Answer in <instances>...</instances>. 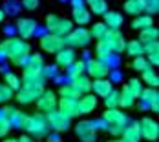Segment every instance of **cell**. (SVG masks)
I'll return each mask as SVG.
<instances>
[{"instance_id": "obj_1", "label": "cell", "mask_w": 159, "mask_h": 142, "mask_svg": "<svg viewBox=\"0 0 159 142\" xmlns=\"http://www.w3.org/2000/svg\"><path fill=\"white\" fill-rule=\"evenodd\" d=\"M0 51H4L7 55V58L15 64V66H20L22 67L26 64V60L30 58V55H31V46L26 40L13 37V38H6L0 44Z\"/></svg>"}, {"instance_id": "obj_2", "label": "cell", "mask_w": 159, "mask_h": 142, "mask_svg": "<svg viewBox=\"0 0 159 142\" xmlns=\"http://www.w3.org/2000/svg\"><path fill=\"white\" fill-rule=\"evenodd\" d=\"M22 67H24V75H22L24 82H31V84H44L46 82L44 75H42V71H44V58H42V55L31 53L30 58L26 60V64Z\"/></svg>"}, {"instance_id": "obj_3", "label": "cell", "mask_w": 159, "mask_h": 142, "mask_svg": "<svg viewBox=\"0 0 159 142\" xmlns=\"http://www.w3.org/2000/svg\"><path fill=\"white\" fill-rule=\"evenodd\" d=\"M102 120L106 122V131L113 135V137H121L123 129L128 124V117L125 115V111H119V108H111L102 113Z\"/></svg>"}, {"instance_id": "obj_4", "label": "cell", "mask_w": 159, "mask_h": 142, "mask_svg": "<svg viewBox=\"0 0 159 142\" xmlns=\"http://www.w3.org/2000/svg\"><path fill=\"white\" fill-rule=\"evenodd\" d=\"M22 129H26L33 137H48V122H46V115L42 113H33V115H26Z\"/></svg>"}, {"instance_id": "obj_5", "label": "cell", "mask_w": 159, "mask_h": 142, "mask_svg": "<svg viewBox=\"0 0 159 142\" xmlns=\"http://www.w3.org/2000/svg\"><path fill=\"white\" fill-rule=\"evenodd\" d=\"M46 29L51 35H57V37L64 38L73 29V22L68 18H61L59 15H48L46 16Z\"/></svg>"}, {"instance_id": "obj_6", "label": "cell", "mask_w": 159, "mask_h": 142, "mask_svg": "<svg viewBox=\"0 0 159 142\" xmlns=\"http://www.w3.org/2000/svg\"><path fill=\"white\" fill-rule=\"evenodd\" d=\"M44 91V84H31V82H22L20 89L16 91V100L20 104H31L37 102L39 97Z\"/></svg>"}, {"instance_id": "obj_7", "label": "cell", "mask_w": 159, "mask_h": 142, "mask_svg": "<svg viewBox=\"0 0 159 142\" xmlns=\"http://www.w3.org/2000/svg\"><path fill=\"white\" fill-rule=\"evenodd\" d=\"M90 42H92V37H90V31L86 28H75V29H71L64 37V46L71 47V49H75V47H86Z\"/></svg>"}, {"instance_id": "obj_8", "label": "cell", "mask_w": 159, "mask_h": 142, "mask_svg": "<svg viewBox=\"0 0 159 142\" xmlns=\"http://www.w3.org/2000/svg\"><path fill=\"white\" fill-rule=\"evenodd\" d=\"M102 42L110 47V51L115 53V55L123 53L125 47H126V40H125L123 33L119 31V29H108V31L104 33V37H102Z\"/></svg>"}, {"instance_id": "obj_9", "label": "cell", "mask_w": 159, "mask_h": 142, "mask_svg": "<svg viewBox=\"0 0 159 142\" xmlns=\"http://www.w3.org/2000/svg\"><path fill=\"white\" fill-rule=\"evenodd\" d=\"M46 122H48V127H51L55 133H64L71 126V118H68L66 115H62L61 111H57V110L46 115Z\"/></svg>"}, {"instance_id": "obj_10", "label": "cell", "mask_w": 159, "mask_h": 142, "mask_svg": "<svg viewBox=\"0 0 159 142\" xmlns=\"http://www.w3.org/2000/svg\"><path fill=\"white\" fill-rule=\"evenodd\" d=\"M139 131H141V139L148 142H156L159 139V126L157 122L150 117H144L139 122Z\"/></svg>"}, {"instance_id": "obj_11", "label": "cell", "mask_w": 159, "mask_h": 142, "mask_svg": "<svg viewBox=\"0 0 159 142\" xmlns=\"http://www.w3.org/2000/svg\"><path fill=\"white\" fill-rule=\"evenodd\" d=\"M75 135L80 142H95L97 140V129L92 120H80L75 126Z\"/></svg>"}, {"instance_id": "obj_12", "label": "cell", "mask_w": 159, "mask_h": 142, "mask_svg": "<svg viewBox=\"0 0 159 142\" xmlns=\"http://www.w3.org/2000/svg\"><path fill=\"white\" fill-rule=\"evenodd\" d=\"M86 62V75L88 77H92V79H108V73H110V69H108V66L104 62H101V60H97V58H90V60H84Z\"/></svg>"}, {"instance_id": "obj_13", "label": "cell", "mask_w": 159, "mask_h": 142, "mask_svg": "<svg viewBox=\"0 0 159 142\" xmlns=\"http://www.w3.org/2000/svg\"><path fill=\"white\" fill-rule=\"evenodd\" d=\"M40 49L46 51V53H59L64 47V38L57 37V35H51V33H44L40 37Z\"/></svg>"}, {"instance_id": "obj_14", "label": "cell", "mask_w": 159, "mask_h": 142, "mask_svg": "<svg viewBox=\"0 0 159 142\" xmlns=\"http://www.w3.org/2000/svg\"><path fill=\"white\" fill-rule=\"evenodd\" d=\"M37 106H39V113H42V115H48L51 111H55L57 110V95L51 89H44L37 100Z\"/></svg>"}, {"instance_id": "obj_15", "label": "cell", "mask_w": 159, "mask_h": 142, "mask_svg": "<svg viewBox=\"0 0 159 142\" xmlns=\"http://www.w3.org/2000/svg\"><path fill=\"white\" fill-rule=\"evenodd\" d=\"M37 28H39V24H37L33 18H18V20H16V24H15L16 35H18L22 40L35 37V31H37Z\"/></svg>"}, {"instance_id": "obj_16", "label": "cell", "mask_w": 159, "mask_h": 142, "mask_svg": "<svg viewBox=\"0 0 159 142\" xmlns=\"http://www.w3.org/2000/svg\"><path fill=\"white\" fill-rule=\"evenodd\" d=\"M57 111H61L68 118L79 117L77 110V98H57Z\"/></svg>"}, {"instance_id": "obj_17", "label": "cell", "mask_w": 159, "mask_h": 142, "mask_svg": "<svg viewBox=\"0 0 159 142\" xmlns=\"http://www.w3.org/2000/svg\"><path fill=\"white\" fill-rule=\"evenodd\" d=\"M77 58H75V49H71V47H66L64 46L59 53H55V66H59V67H70L71 64L75 62Z\"/></svg>"}, {"instance_id": "obj_18", "label": "cell", "mask_w": 159, "mask_h": 142, "mask_svg": "<svg viewBox=\"0 0 159 142\" xmlns=\"http://www.w3.org/2000/svg\"><path fill=\"white\" fill-rule=\"evenodd\" d=\"M97 108V97L93 93L82 95L77 98V110H79V115H88L92 111H95Z\"/></svg>"}, {"instance_id": "obj_19", "label": "cell", "mask_w": 159, "mask_h": 142, "mask_svg": "<svg viewBox=\"0 0 159 142\" xmlns=\"http://www.w3.org/2000/svg\"><path fill=\"white\" fill-rule=\"evenodd\" d=\"M70 84H71V88L79 93V97L92 93V80H90V77H88L86 73H84V75H80V77L71 79V80H70Z\"/></svg>"}, {"instance_id": "obj_20", "label": "cell", "mask_w": 159, "mask_h": 142, "mask_svg": "<svg viewBox=\"0 0 159 142\" xmlns=\"http://www.w3.org/2000/svg\"><path fill=\"white\" fill-rule=\"evenodd\" d=\"M113 89V84H111L108 79H95L92 80V93L95 95V97H106V95H110V91Z\"/></svg>"}, {"instance_id": "obj_21", "label": "cell", "mask_w": 159, "mask_h": 142, "mask_svg": "<svg viewBox=\"0 0 159 142\" xmlns=\"http://www.w3.org/2000/svg\"><path fill=\"white\" fill-rule=\"evenodd\" d=\"M123 142H139L141 140V131H139V122H130L121 133Z\"/></svg>"}, {"instance_id": "obj_22", "label": "cell", "mask_w": 159, "mask_h": 142, "mask_svg": "<svg viewBox=\"0 0 159 142\" xmlns=\"http://www.w3.org/2000/svg\"><path fill=\"white\" fill-rule=\"evenodd\" d=\"M102 16H104V22L102 24L108 29H121V26L125 22V18H123V15L119 11H106Z\"/></svg>"}, {"instance_id": "obj_23", "label": "cell", "mask_w": 159, "mask_h": 142, "mask_svg": "<svg viewBox=\"0 0 159 142\" xmlns=\"http://www.w3.org/2000/svg\"><path fill=\"white\" fill-rule=\"evenodd\" d=\"M6 110V113H7V120H9V124H11V127H22V124H24V118H26V115L22 113L20 110H16V108H11V106H6L4 108Z\"/></svg>"}, {"instance_id": "obj_24", "label": "cell", "mask_w": 159, "mask_h": 142, "mask_svg": "<svg viewBox=\"0 0 159 142\" xmlns=\"http://www.w3.org/2000/svg\"><path fill=\"white\" fill-rule=\"evenodd\" d=\"M84 6L92 15H104L108 11L106 0H84Z\"/></svg>"}, {"instance_id": "obj_25", "label": "cell", "mask_w": 159, "mask_h": 142, "mask_svg": "<svg viewBox=\"0 0 159 142\" xmlns=\"http://www.w3.org/2000/svg\"><path fill=\"white\" fill-rule=\"evenodd\" d=\"M73 22L75 24H79V28H84L86 24H90V20H92V13L86 9V6L84 7H79V9H73Z\"/></svg>"}, {"instance_id": "obj_26", "label": "cell", "mask_w": 159, "mask_h": 142, "mask_svg": "<svg viewBox=\"0 0 159 142\" xmlns=\"http://www.w3.org/2000/svg\"><path fill=\"white\" fill-rule=\"evenodd\" d=\"M125 11L132 16L143 15L144 13V0H126L125 2Z\"/></svg>"}, {"instance_id": "obj_27", "label": "cell", "mask_w": 159, "mask_h": 142, "mask_svg": "<svg viewBox=\"0 0 159 142\" xmlns=\"http://www.w3.org/2000/svg\"><path fill=\"white\" fill-rule=\"evenodd\" d=\"M84 71H86V62L84 60H75L70 67H66V79L71 80L75 77H80V75H84Z\"/></svg>"}, {"instance_id": "obj_28", "label": "cell", "mask_w": 159, "mask_h": 142, "mask_svg": "<svg viewBox=\"0 0 159 142\" xmlns=\"http://www.w3.org/2000/svg\"><path fill=\"white\" fill-rule=\"evenodd\" d=\"M141 82H146L148 84V88H157L159 86V77L157 73H156V69L150 66V67H146L144 71H141Z\"/></svg>"}, {"instance_id": "obj_29", "label": "cell", "mask_w": 159, "mask_h": 142, "mask_svg": "<svg viewBox=\"0 0 159 142\" xmlns=\"http://www.w3.org/2000/svg\"><path fill=\"white\" fill-rule=\"evenodd\" d=\"M159 37V29L156 28V26H150V28H146V29H141V33H139V42L141 44H148V42H156Z\"/></svg>"}, {"instance_id": "obj_30", "label": "cell", "mask_w": 159, "mask_h": 142, "mask_svg": "<svg viewBox=\"0 0 159 142\" xmlns=\"http://www.w3.org/2000/svg\"><path fill=\"white\" fill-rule=\"evenodd\" d=\"M150 26H154V20H152V16L143 13V15H137L134 16V20H132V29H146V28H150Z\"/></svg>"}, {"instance_id": "obj_31", "label": "cell", "mask_w": 159, "mask_h": 142, "mask_svg": "<svg viewBox=\"0 0 159 142\" xmlns=\"http://www.w3.org/2000/svg\"><path fill=\"white\" fill-rule=\"evenodd\" d=\"M2 11L6 16H16L20 11H22V6L18 0H6L4 6H2Z\"/></svg>"}, {"instance_id": "obj_32", "label": "cell", "mask_w": 159, "mask_h": 142, "mask_svg": "<svg viewBox=\"0 0 159 142\" xmlns=\"http://www.w3.org/2000/svg\"><path fill=\"white\" fill-rule=\"evenodd\" d=\"M4 84L7 88H11L13 91H18L20 86H22V79L16 75V73H11V71H6L4 73Z\"/></svg>"}, {"instance_id": "obj_33", "label": "cell", "mask_w": 159, "mask_h": 142, "mask_svg": "<svg viewBox=\"0 0 159 142\" xmlns=\"http://www.w3.org/2000/svg\"><path fill=\"white\" fill-rule=\"evenodd\" d=\"M135 104V98L130 95V91L126 89V86L119 91V106L121 108H125V110H128V108H132Z\"/></svg>"}, {"instance_id": "obj_34", "label": "cell", "mask_w": 159, "mask_h": 142, "mask_svg": "<svg viewBox=\"0 0 159 142\" xmlns=\"http://www.w3.org/2000/svg\"><path fill=\"white\" fill-rule=\"evenodd\" d=\"M125 51H126L130 57H141V55H144V53H143V44H141L137 38H135V40H130V42H126Z\"/></svg>"}, {"instance_id": "obj_35", "label": "cell", "mask_w": 159, "mask_h": 142, "mask_svg": "<svg viewBox=\"0 0 159 142\" xmlns=\"http://www.w3.org/2000/svg\"><path fill=\"white\" fill-rule=\"evenodd\" d=\"M106 31H108V28H106L102 22H97V24H93V26L90 28V37H92V40L95 38L97 42H99V40H102V37H104Z\"/></svg>"}, {"instance_id": "obj_36", "label": "cell", "mask_w": 159, "mask_h": 142, "mask_svg": "<svg viewBox=\"0 0 159 142\" xmlns=\"http://www.w3.org/2000/svg\"><path fill=\"white\" fill-rule=\"evenodd\" d=\"M95 55H97V60L106 62V60H108V57L111 55V51H110V47L106 46L102 40H99V42H97V47H95Z\"/></svg>"}, {"instance_id": "obj_37", "label": "cell", "mask_w": 159, "mask_h": 142, "mask_svg": "<svg viewBox=\"0 0 159 142\" xmlns=\"http://www.w3.org/2000/svg\"><path fill=\"white\" fill-rule=\"evenodd\" d=\"M126 89L130 91V95H132L134 98H139V95H141V91H143V84H141L139 79H132V80H128Z\"/></svg>"}, {"instance_id": "obj_38", "label": "cell", "mask_w": 159, "mask_h": 142, "mask_svg": "<svg viewBox=\"0 0 159 142\" xmlns=\"http://www.w3.org/2000/svg\"><path fill=\"white\" fill-rule=\"evenodd\" d=\"M59 97L61 98H79V93L71 88V84L68 82V84H62L61 88H59Z\"/></svg>"}, {"instance_id": "obj_39", "label": "cell", "mask_w": 159, "mask_h": 142, "mask_svg": "<svg viewBox=\"0 0 159 142\" xmlns=\"http://www.w3.org/2000/svg\"><path fill=\"white\" fill-rule=\"evenodd\" d=\"M104 106H106V110L119 108V91H117V89H111L110 95L104 97Z\"/></svg>"}, {"instance_id": "obj_40", "label": "cell", "mask_w": 159, "mask_h": 142, "mask_svg": "<svg viewBox=\"0 0 159 142\" xmlns=\"http://www.w3.org/2000/svg\"><path fill=\"white\" fill-rule=\"evenodd\" d=\"M154 97H157V89H154V88H146L143 91H141V95H139V98H141V104H144L146 108H148V102L154 98Z\"/></svg>"}, {"instance_id": "obj_41", "label": "cell", "mask_w": 159, "mask_h": 142, "mask_svg": "<svg viewBox=\"0 0 159 142\" xmlns=\"http://www.w3.org/2000/svg\"><path fill=\"white\" fill-rule=\"evenodd\" d=\"M132 67H134L135 71H144L146 67H150V64H148V60H146V57H144V55H141V57H134Z\"/></svg>"}, {"instance_id": "obj_42", "label": "cell", "mask_w": 159, "mask_h": 142, "mask_svg": "<svg viewBox=\"0 0 159 142\" xmlns=\"http://www.w3.org/2000/svg\"><path fill=\"white\" fill-rule=\"evenodd\" d=\"M159 11V0H144V13L146 15H156Z\"/></svg>"}, {"instance_id": "obj_43", "label": "cell", "mask_w": 159, "mask_h": 142, "mask_svg": "<svg viewBox=\"0 0 159 142\" xmlns=\"http://www.w3.org/2000/svg\"><path fill=\"white\" fill-rule=\"evenodd\" d=\"M15 91L11 88H7L6 84H0V102H9L13 98Z\"/></svg>"}, {"instance_id": "obj_44", "label": "cell", "mask_w": 159, "mask_h": 142, "mask_svg": "<svg viewBox=\"0 0 159 142\" xmlns=\"http://www.w3.org/2000/svg\"><path fill=\"white\" fill-rule=\"evenodd\" d=\"M106 66H108V69H119V66H121V57L119 55H115V53H111L110 57H108V60H106Z\"/></svg>"}, {"instance_id": "obj_45", "label": "cell", "mask_w": 159, "mask_h": 142, "mask_svg": "<svg viewBox=\"0 0 159 142\" xmlns=\"http://www.w3.org/2000/svg\"><path fill=\"white\" fill-rule=\"evenodd\" d=\"M44 79H55L59 75V66L51 64V66H44V71H42Z\"/></svg>"}, {"instance_id": "obj_46", "label": "cell", "mask_w": 159, "mask_h": 142, "mask_svg": "<svg viewBox=\"0 0 159 142\" xmlns=\"http://www.w3.org/2000/svg\"><path fill=\"white\" fill-rule=\"evenodd\" d=\"M143 53H146L148 57L159 53V42L156 40V42H148V44H144V46H143Z\"/></svg>"}, {"instance_id": "obj_47", "label": "cell", "mask_w": 159, "mask_h": 142, "mask_svg": "<svg viewBox=\"0 0 159 142\" xmlns=\"http://www.w3.org/2000/svg\"><path fill=\"white\" fill-rule=\"evenodd\" d=\"M39 4H40V0H20V6L26 11H35L39 7Z\"/></svg>"}, {"instance_id": "obj_48", "label": "cell", "mask_w": 159, "mask_h": 142, "mask_svg": "<svg viewBox=\"0 0 159 142\" xmlns=\"http://www.w3.org/2000/svg\"><path fill=\"white\" fill-rule=\"evenodd\" d=\"M108 75H110V79H108V80H110L111 84H113V82H121V80H123V73H121L119 69H111Z\"/></svg>"}, {"instance_id": "obj_49", "label": "cell", "mask_w": 159, "mask_h": 142, "mask_svg": "<svg viewBox=\"0 0 159 142\" xmlns=\"http://www.w3.org/2000/svg\"><path fill=\"white\" fill-rule=\"evenodd\" d=\"M148 110L154 111V113H157V111H159V95H157V97H154V98L148 102Z\"/></svg>"}, {"instance_id": "obj_50", "label": "cell", "mask_w": 159, "mask_h": 142, "mask_svg": "<svg viewBox=\"0 0 159 142\" xmlns=\"http://www.w3.org/2000/svg\"><path fill=\"white\" fill-rule=\"evenodd\" d=\"M15 33H16L15 24H13V26H4V35H6L7 38H13V37H16Z\"/></svg>"}, {"instance_id": "obj_51", "label": "cell", "mask_w": 159, "mask_h": 142, "mask_svg": "<svg viewBox=\"0 0 159 142\" xmlns=\"http://www.w3.org/2000/svg\"><path fill=\"white\" fill-rule=\"evenodd\" d=\"M146 60H148V64H150L152 67H156V66L159 64V53H156V55H150Z\"/></svg>"}, {"instance_id": "obj_52", "label": "cell", "mask_w": 159, "mask_h": 142, "mask_svg": "<svg viewBox=\"0 0 159 142\" xmlns=\"http://www.w3.org/2000/svg\"><path fill=\"white\" fill-rule=\"evenodd\" d=\"M70 4L73 6V9H79V7H84V0H70Z\"/></svg>"}, {"instance_id": "obj_53", "label": "cell", "mask_w": 159, "mask_h": 142, "mask_svg": "<svg viewBox=\"0 0 159 142\" xmlns=\"http://www.w3.org/2000/svg\"><path fill=\"white\" fill-rule=\"evenodd\" d=\"M16 140H18V142H37V140H33L30 135H22V137H20V139H16Z\"/></svg>"}, {"instance_id": "obj_54", "label": "cell", "mask_w": 159, "mask_h": 142, "mask_svg": "<svg viewBox=\"0 0 159 142\" xmlns=\"http://www.w3.org/2000/svg\"><path fill=\"white\" fill-rule=\"evenodd\" d=\"M61 133H53V135H49V142H61V137H59Z\"/></svg>"}, {"instance_id": "obj_55", "label": "cell", "mask_w": 159, "mask_h": 142, "mask_svg": "<svg viewBox=\"0 0 159 142\" xmlns=\"http://www.w3.org/2000/svg\"><path fill=\"white\" fill-rule=\"evenodd\" d=\"M4 18H6V15H4V11H2V9H0V24H2V22H4Z\"/></svg>"}, {"instance_id": "obj_56", "label": "cell", "mask_w": 159, "mask_h": 142, "mask_svg": "<svg viewBox=\"0 0 159 142\" xmlns=\"http://www.w3.org/2000/svg\"><path fill=\"white\" fill-rule=\"evenodd\" d=\"M2 142H18L16 139H6V140H2Z\"/></svg>"}, {"instance_id": "obj_57", "label": "cell", "mask_w": 159, "mask_h": 142, "mask_svg": "<svg viewBox=\"0 0 159 142\" xmlns=\"http://www.w3.org/2000/svg\"><path fill=\"white\" fill-rule=\"evenodd\" d=\"M108 142H123L121 139H113V140H108Z\"/></svg>"}, {"instance_id": "obj_58", "label": "cell", "mask_w": 159, "mask_h": 142, "mask_svg": "<svg viewBox=\"0 0 159 142\" xmlns=\"http://www.w3.org/2000/svg\"><path fill=\"white\" fill-rule=\"evenodd\" d=\"M62 2H68V0H62Z\"/></svg>"}]
</instances>
